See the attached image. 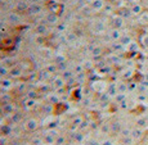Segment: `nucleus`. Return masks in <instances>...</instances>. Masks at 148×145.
Returning <instances> with one entry per match:
<instances>
[{
  "mask_svg": "<svg viewBox=\"0 0 148 145\" xmlns=\"http://www.w3.org/2000/svg\"><path fill=\"white\" fill-rule=\"evenodd\" d=\"M143 46L146 49H148V36H144L143 37Z\"/></svg>",
  "mask_w": 148,
  "mask_h": 145,
  "instance_id": "nucleus-3",
  "label": "nucleus"
},
{
  "mask_svg": "<svg viewBox=\"0 0 148 145\" xmlns=\"http://www.w3.org/2000/svg\"><path fill=\"white\" fill-rule=\"evenodd\" d=\"M139 126H146V119H139Z\"/></svg>",
  "mask_w": 148,
  "mask_h": 145,
  "instance_id": "nucleus-4",
  "label": "nucleus"
},
{
  "mask_svg": "<svg viewBox=\"0 0 148 145\" xmlns=\"http://www.w3.org/2000/svg\"><path fill=\"white\" fill-rule=\"evenodd\" d=\"M142 135H143L142 130H134V131H133V136H134V138H140Z\"/></svg>",
  "mask_w": 148,
  "mask_h": 145,
  "instance_id": "nucleus-1",
  "label": "nucleus"
},
{
  "mask_svg": "<svg viewBox=\"0 0 148 145\" xmlns=\"http://www.w3.org/2000/svg\"><path fill=\"white\" fill-rule=\"evenodd\" d=\"M142 9H143V8H142L140 5H135V7L133 8V13H134V14H139L142 12Z\"/></svg>",
  "mask_w": 148,
  "mask_h": 145,
  "instance_id": "nucleus-2",
  "label": "nucleus"
}]
</instances>
